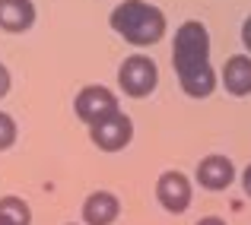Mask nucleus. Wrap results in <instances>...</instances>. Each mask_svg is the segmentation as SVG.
<instances>
[{
    "instance_id": "nucleus-3",
    "label": "nucleus",
    "mask_w": 251,
    "mask_h": 225,
    "mask_svg": "<svg viewBox=\"0 0 251 225\" xmlns=\"http://www.w3.org/2000/svg\"><path fill=\"white\" fill-rule=\"evenodd\" d=\"M156 83H159V67H156V61L147 57V54H130V57H124V64L118 67V86L134 98L150 95V92L156 89Z\"/></svg>"
},
{
    "instance_id": "nucleus-15",
    "label": "nucleus",
    "mask_w": 251,
    "mask_h": 225,
    "mask_svg": "<svg viewBox=\"0 0 251 225\" xmlns=\"http://www.w3.org/2000/svg\"><path fill=\"white\" fill-rule=\"evenodd\" d=\"M242 190H245V194L251 197V165H248L245 171H242Z\"/></svg>"
},
{
    "instance_id": "nucleus-6",
    "label": "nucleus",
    "mask_w": 251,
    "mask_h": 225,
    "mask_svg": "<svg viewBox=\"0 0 251 225\" xmlns=\"http://www.w3.org/2000/svg\"><path fill=\"white\" fill-rule=\"evenodd\" d=\"M89 136H92V143H96L99 149L118 152V149L127 146L130 136H134V121H130L124 111H115V114L102 117L99 124H92V127H89Z\"/></svg>"
},
{
    "instance_id": "nucleus-8",
    "label": "nucleus",
    "mask_w": 251,
    "mask_h": 225,
    "mask_svg": "<svg viewBox=\"0 0 251 225\" xmlns=\"http://www.w3.org/2000/svg\"><path fill=\"white\" fill-rule=\"evenodd\" d=\"M121 213V200L111 190H92L83 200V222L86 225H111Z\"/></svg>"
},
{
    "instance_id": "nucleus-2",
    "label": "nucleus",
    "mask_w": 251,
    "mask_h": 225,
    "mask_svg": "<svg viewBox=\"0 0 251 225\" xmlns=\"http://www.w3.org/2000/svg\"><path fill=\"white\" fill-rule=\"evenodd\" d=\"M108 22L124 42L137 45V48L156 45L166 35V13L159 6L147 3V0H124V3H118L111 10Z\"/></svg>"
},
{
    "instance_id": "nucleus-10",
    "label": "nucleus",
    "mask_w": 251,
    "mask_h": 225,
    "mask_svg": "<svg viewBox=\"0 0 251 225\" xmlns=\"http://www.w3.org/2000/svg\"><path fill=\"white\" fill-rule=\"evenodd\" d=\"M35 22V3L32 0H0V29L25 32Z\"/></svg>"
},
{
    "instance_id": "nucleus-11",
    "label": "nucleus",
    "mask_w": 251,
    "mask_h": 225,
    "mask_svg": "<svg viewBox=\"0 0 251 225\" xmlns=\"http://www.w3.org/2000/svg\"><path fill=\"white\" fill-rule=\"evenodd\" d=\"M0 225H32V209L23 197H0Z\"/></svg>"
},
{
    "instance_id": "nucleus-13",
    "label": "nucleus",
    "mask_w": 251,
    "mask_h": 225,
    "mask_svg": "<svg viewBox=\"0 0 251 225\" xmlns=\"http://www.w3.org/2000/svg\"><path fill=\"white\" fill-rule=\"evenodd\" d=\"M6 92H10V70L0 64V98H3Z\"/></svg>"
},
{
    "instance_id": "nucleus-12",
    "label": "nucleus",
    "mask_w": 251,
    "mask_h": 225,
    "mask_svg": "<svg viewBox=\"0 0 251 225\" xmlns=\"http://www.w3.org/2000/svg\"><path fill=\"white\" fill-rule=\"evenodd\" d=\"M16 143V121L6 111H0V149H10Z\"/></svg>"
},
{
    "instance_id": "nucleus-17",
    "label": "nucleus",
    "mask_w": 251,
    "mask_h": 225,
    "mask_svg": "<svg viewBox=\"0 0 251 225\" xmlns=\"http://www.w3.org/2000/svg\"><path fill=\"white\" fill-rule=\"evenodd\" d=\"M67 225H74V222H67Z\"/></svg>"
},
{
    "instance_id": "nucleus-4",
    "label": "nucleus",
    "mask_w": 251,
    "mask_h": 225,
    "mask_svg": "<svg viewBox=\"0 0 251 225\" xmlns=\"http://www.w3.org/2000/svg\"><path fill=\"white\" fill-rule=\"evenodd\" d=\"M74 111L83 124L92 127V124H99L102 117L115 114L121 108H118V95L111 89H105V86H83L74 98Z\"/></svg>"
},
{
    "instance_id": "nucleus-1",
    "label": "nucleus",
    "mask_w": 251,
    "mask_h": 225,
    "mask_svg": "<svg viewBox=\"0 0 251 225\" xmlns=\"http://www.w3.org/2000/svg\"><path fill=\"white\" fill-rule=\"evenodd\" d=\"M172 64L181 89L191 98H207L216 89V73L210 67V32L203 22L188 19L178 25L172 45Z\"/></svg>"
},
{
    "instance_id": "nucleus-9",
    "label": "nucleus",
    "mask_w": 251,
    "mask_h": 225,
    "mask_svg": "<svg viewBox=\"0 0 251 225\" xmlns=\"http://www.w3.org/2000/svg\"><path fill=\"white\" fill-rule=\"evenodd\" d=\"M223 86L229 95H251V54H232L223 67Z\"/></svg>"
},
{
    "instance_id": "nucleus-16",
    "label": "nucleus",
    "mask_w": 251,
    "mask_h": 225,
    "mask_svg": "<svg viewBox=\"0 0 251 225\" xmlns=\"http://www.w3.org/2000/svg\"><path fill=\"white\" fill-rule=\"evenodd\" d=\"M197 225H226V222H223L220 216H203V219L197 222Z\"/></svg>"
},
{
    "instance_id": "nucleus-14",
    "label": "nucleus",
    "mask_w": 251,
    "mask_h": 225,
    "mask_svg": "<svg viewBox=\"0 0 251 225\" xmlns=\"http://www.w3.org/2000/svg\"><path fill=\"white\" fill-rule=\"evenodd\" d=\"M242 45L248 48V54H251V16L242 22Z\"/></svg>"
},
{
    "instance_id": "nucleus-7",
    "label": "nucleus",
    "mask_w": 251,
    "mask_h": 225,
    "mask_svg": "<svg viewBox=\"0 0 251 225\" xmlns=\"http://www.w3.org/2000/svg\"><path fill=\"white\" fill-rule=\"evenodd\" d=\"M232 181H235V165H232L229 156L213 152V156H203L201 162H197V184H201V187L226 190Z\"/></svg>"
},
{
    "instance_id": "nucleus-5",
    "label": "nucleus",
    "mask_w": 251,
    "mask_h": 225,
    "mask_svg": "<svg viewBox=\"0 0 251 225\" xmlns=\"http://www.w3.org/2000/svg\"><path fill=\"white\" fill-rule=\"evenodd\" d=\"M191 197H194V187H191L184 171L169 168L159 175V181H156V200H159V206L166 213H175V216L184 213L191 206Z\"/></svg>"
}]
</instances>
